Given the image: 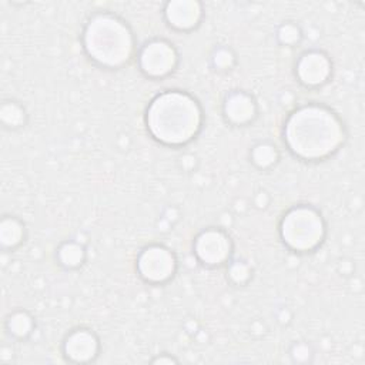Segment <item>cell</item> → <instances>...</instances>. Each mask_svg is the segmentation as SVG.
<instances>
[{
    "mask_svg": "<svg viewBox=\"0 0 365 365\" xmlns=\"http://www.w3.org/2000/svg\"><path fill=\"white\" fill-rule=\"evenodd\" d=\"M345 123L336 111L321 103H304L292 108L282 125L288 153L304 163H319L335 155L346 143Z\"/></svg>",
    "mask_w": 365,
    "mask_h": 365,
    "instance_id": "6da1fadb",
    "label": "cell"
},
{
    "mask_svg": "<svg viewBox=\"0 0 365 365\" xmlns=\"http://www.w3.org/2000/svg\"><path fill=\"white\" fill-rule=\"evenodd\" d=\"M144 124L155 143L181 148L200 135L204 127V110L191 93L167 88L150 100L144 113Z\"/></svg>",
    "mask_w": 365,
    "mask_h": 365,
    "instance_id": "7a4b0ae2",
    "label": "cell"
},
{
    "mask_svg": "<svg viewBox=\"0 0 365 365\" xmlns=\"http://www.w3.org/2000/svg\"><path fill=\"white\" fill-rule=\"evenodd\" d=\"M81 46L96 66L104 70H121L137 56V41L130 24L115 13H93L81 31Z\"/></svg>",
    "mask_w": 365,
    "mask_h": 365,
    "instance_id": "3957f363",
    "label": "cell"
},
{
    "mask_svg": "<svg viewBox=\"0 0 365 365\" xmlns=\"http://www.w3.org/2000/svg\"><path fill=\"white\" fill-rule=\"evenodd\" d=\"M284 247L295 254L317 251L327 238V221L321 211L309 204L289 207L278 222Z\"/></svg>",
    "mask_w": 365,
    "mask_h": 365,
    "instance_id": "277c9868",
    "label": "cell"
},
{
    "mask_svg": "<svg viewBox=\"0 0 365 365\" xmlns=\"http://www.w3.org/2000/svg\"><path fill=\"white\" fill-rule=\"evenodd\" d=\"M137 67L148 80L170 77L180 64V53L174 43L163 37L147 40L137 50Z\"/></svg>",
    "mask_w": 365,
    "mask_h": 365,
    "instance_id": "5b68a950",
    "label": "cell"
},
{
    "mask_svg": "<svg viewBox=\"0 0 365 365\" xmlns=\"http://www.w3.org/2000/svg\"><path fill=\"white\" fill-rule=\"evenodd\" d=\"M178 269L175 252L163 244L143 247L135 259V271L140 279L148 285H164L174 278Z\"/></svg>",
    "mask_w": 365,
    "mask_h": 365,
    "instance_id": "8992f818",
    "label": "cell"
},
{
    "mask_svg": "<svg viewBox=\"0 0 365 365\" xmlns=\"http://www.w3.org/2000/svg\"><path fill=\"white\" fill-rule=\"evenodd\" d=\"M192 252L201 265L207 268H221L232 258L234 241L224 228L208 227L195 235Z\"/></svg>",
    "mask_w": 365,
    "mask_h": 365,
    "instance_id": "52a82bcc",
    "label": "cell"
},
{
    "mask_svg": "<svg viewBox=\"0 0 365 365\" xmlns=\"http://www.w3.org/2000/svg\"><path fill=\"white\" fill-rule=\"evenodd\" d=\"M334 73V64L328 53L309 48L302 51L294 64L297 81L305 88H319L325 86Z\"/></svg>",
    "mask_w": 365,
    "mask_h": 365,
    "instance_id": "ba28073f",
    "label": "cell"
},
{
    "mask_svg": "<svg viewBox=\"0 0 365 365\" xmlns=\"http://www.w3.org/2000/svg\"><path fill=\"white\" fill-rule=\"evenodd\" d=\"M101 351L98 335L87 327L73 328L66 334L61 342V354L71 364L94 362Z\"/></svg>",
    "mask_w": 365,
    "mask_h": 365,
    "instance_id": "9c48e42d",
    "label": "cell"
},
{
    "mask_svg": "<svg viewBox=\"0 0 365 365\" xmlns=\"http://www.w3.org/2000/svg\"><path fill=\"white\" fill-rule=\"evenodd\" d=\"M259 108L255 97L244 90H232L224 96L222 117L232 127L251 125L258 117Z\"/></svg>",
    "mask_w": 365,
    "mask_h": 365,
    "instance_id": "30bf717a",
    "label": "cell"
},
{
    "mask_svg": "<svg viewBox=\"0 0 365 365\" xmlns=\"http://www.w3.org/2000/svg\"><path fill=\"white\" fill-rule=\"evenodd\" d=\"M168 27L180 33L195 30L204 19V6L197 0H171L163 10Z\"/></svg>",
    "mask_w": 365,
    "mask_h": 365,
    "instance_id": "8fae6325",
    "label": "cell"
},
{
    "mask_svg": "<svg viewBox=\"0 0 365 365\" xmlns=\"http://www.w3.org/2000/svg\"><path fill=\"white\" fill-rule=\"evenodd\" d=\"M27 238V228L23 220L4 214L0 220V248L3 251L17 250Z\"/></svg>",
    "mask_w": 365,
    "mask_h": 365,
    "instance_id": "7c38bea8",
    "label": "cell"
},
{
    "mask_svg": "<svg viewBox=\"0 0 365 365\" xmlns=\"http://www.w3.org/2000/svg\"><path fill=\"white\" fill-rule=\"evenodd\" d=\"M36 329L34 317L23 308L10 311L4 318V332L13 341H26Z\"/></svg>",
    "mask_w": 365,
    "mask_h": 365,
    "instance_id": "4fadbf2b",
    "label": "cell"
},
{
    "mask_svg": "<svg viewBox=\"0 0 365 365\" xmlns=\"http://www.w3.org/2000/svg\"><path fill=\"white\" fill-rule=\"evenodd\" d=\"M87 259V250L84 244L76 240H66L58 244L56 250V261L66 271H74L83 267Z\"/></svg>",
    "mask_w": 365,
    "mask_h": 365,
    "instance_id": "5bb4252c",
    "label": "cell"
},
{
    "mask_svg": "<svg viewBox=\"0 0 365 365\" xmlns=\"http://www.w3.org/2000/svg\"><path fill=\"white\" fill-rule=\"evenodd\" d=\"M281 160L279 148L271 141H258L250 150V163L259 171H269Z\"/></svg>",
    "mask_w": 365,
    "mask_h": 365,
    "instance_id": "9a60e30c",
    "label": "cell"
},
{
    "mask_svg": "<svg viewBox=\"0 0 365 365\" xmlns=\"http://www.w3.org/2000/svg\"><path fill=\"white\" fill-rule=\"evenodd\" d=\"M29 114L26 107L14 100V98H4L0 104V124L4 130L16 131L23 128L27 124Z\"/></svg>",
    "mask_w": 365,
    "mask_h": 365,
    "instance_id": "2e32d148",
    "label": "cell"
},
{
    "mask_svg": "<svg viewBox=\"0 0 365 365\" xmlns=\"http://www.w3.org/2000/svg\"><path fill=\"white\" fill-rule=\"evenodd\" d=\"M225 267L227 281L234 287H245L252 279L254 269L245 259H231Z\"/></svg>",
    "mask_w": 365,
    "mask_h": 365,
    "instance_id": "e0dca14e",
    "label": "cell"
},
{
    "mask_svg": "<svg viewBox=\"0 0 365 365\" xmlns=\"http://www.w3.org/2000/svg\"><path fill=\"white\" fill-rule=\"evenodd\" d=\"M211 66L218 73L231 71L237 64L235 51L228 46H218L211 53Z\"/></svg>",
    "mask_w": 365,
    "mask_h": 365,
    "instance_id": "ac0fdd59",
    "label": "cell"
},
{
    "mask_svg": "<svg viewBox=\"0 0 365 365\" xmlns=\"http://www.w3.org/2000/svg\"><path fill=\"white\" fill-rule=\"evenodd\" d=\"M275 38L284 47H295L302 40V30L295 21H284L277 27Z\"/></svg>",
    "mask_w": 365,
    "mask_h": 365,
    "instance_id": "d6986e66",
    "label": "cell"
},
{
    "mask_svg": "<svg viewBox=\"0 0 365 365\" xmlns=\"http://www.w3.org/2000/svg\"><path fill=\"white\" fill-rule=\"evenodd\" d=\"M289 356H291L292 362H295V364H308L312 361L314 351L308 342L298 341L291 345Z\"/></svg>",
    "mask_w": 365,
    "mask_h": 365,
    "instance_id": "ffe728a7",
    "label": "cell"
},
{
    "mask_svg": "<svg viewBox=\"0 0 365 365\" xmlns=\"http://www.w3.org/2000/svg\"><path fill=\"white\" fill-rule=\"evenodd\" d=\"M177 362H178V359H177L175 356L167 354V352L158 354V355H155V356L151 359V364H160V365H163V364L171 365V364H177Z\"/></svg>",
    "mask_w": 365,
    "mask_h": 365,
    "instance_id": "44dd1931",
    "label": "cell"
},
{
    "mask_svg": "<svg viewBox=\"0 0 365 365\" xmlns=\"http://www.w3.org/2000/svg\"><path fill=\"white\" fill-rule=\"evenodd\" d=\"M254 204L258 207V208H265L268 204H269V197L265 191H259L255 198H254Z\"/></svg>",
    "mask_w": 365,
    "mask_h": 365,
    "instance_id": "7402d4cb",
    "label": "cell"
}]
</instances>
